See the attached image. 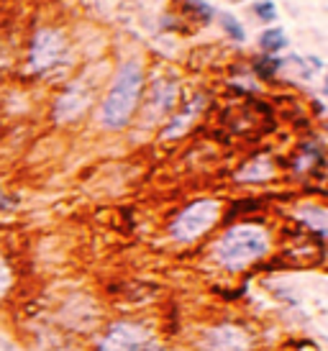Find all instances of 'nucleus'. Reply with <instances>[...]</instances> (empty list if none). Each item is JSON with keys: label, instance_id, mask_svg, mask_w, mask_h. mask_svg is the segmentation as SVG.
<instances>
[{"label": "nucleus", "instance_id": "14", "mask_svg": "<svg viewBox=\"0 0 328 351\" xmlns=\"http://www.w3.org/2000/svg\"><path fill=\"white\" fill-rule=\"evenodd\" d=\"M10 287H13V272H10L5 256L0 254V300L10 293Z\"/></svg>", "mask_w": 328, "mask_h": 351}, {"label": "nucleus", "instance_id": "1", "mask_svg": "<svg viewBox=\"0 0 328 351\" xmlns=\"http://www.w3.org/2000/svg\"><path fill=\"white\" fill-rule=\"evenodd\" d=\"M267 252H270V236L257 223L233 226L213 246L215 262L226 267L229 272H239L244 267H251L257 259L267 256Z\"/></svg>", "mask_w": 328, "mask_h": 351}, {"label": "nucleus", "instance_id": "18", "mask_svg": "<svg viewBox=\"0 0 328 351\" xmlns=\"http://www.w3.org/2000/svg\"><path fill=\"white\" fill-rule=\"evenodd\" d=\"M0 349H5V351H13V346H10V343L5 341V339H3V336H0Z\"/></svg>", "mask_w": 328, "mask_h": 351}, {"label": "nucleus", "instance_id": "15", "mask_svg": "<svg viewBox=\"0 0 328 351\" xmlns=\"http://www.w3.org/2000/svg\"><path fill=\"white\" fill-rule=\"evenodd\" d=\"M254 13H257L261 21L277 19V8H274V3H272V0H261V3H257V5H254Z\"/></svg>", "mask_w": 328, "mask_h": 351}, {"label": "nucleus", "instance_id": "11", "mask_svg": "<svg viewBox=\"0 0 328 351\" xmlns=\"http://www.w3.org/2000/svg\"><path fill=\"white\" fill-rule=\"evenodd\" d=\"M259 44H261V49L272 57L274 51H282L288 47V36H285V31H280V29H267L261 34Z\"/></svg>", "mask_w": 328, "mask_h": 351}, {"label": "nucleus", "instance_id": "9", "mask_svg": "<svg viewBox=\"0 0 328 351\" xmlns=\"http://www.w3.org/2000/svg\"><path fill=\"white\" fill-rule=\"evenodd\" d=\"M274 175V167L267 156H257V159H251L249 165L244 167L242 172H239V180H246V182H261V180H270Z\"/></svg>", "mask_w": 328, "mask_h": 351}, {"label": "nucleus", "instance_id": "4", "mask_svg": "<svg viewBox=\"0 0 328 351\" xmlns=\"http://www.w3.org/2000/svg\"><path fill=\"white\" fill-rule=\"evenodd\" d=\"M152 341V333L146 326L136 321H116L100 333L95 351H139Z\"/></svg>", "mask_w": 328, "mask_h": 351}, {"label": "nucleus", "instance_id": "13", "mask_svg": "<svg viewBox=\"0 0 328 351\" xmlns=\"http://www.w3.org/2000/svg\"><path fill=\"white\" fill-rule=\"evenodd\" d=\"M277 67H280V62H277L274 57H270V54H264L261 59L254 62V69H257L259 77H272V75L277 72Z\"/></svg>", "mask_w": 328, "mask_h": 351}, {"label": "nucleus", "instance_id": "8", "mask_svg": "<svg viewBox=\"0 0 328 351\" xmlns=\"http://www.w3.org/2000/svg\"><path fill=\"white\" fill-rule=\"evenodd\" d=\"M174 100H177V85L169 82V80H159L154 88H152V95H149L152 113H154V116L169 113L174 108Z\"/></svg>", "mask_w": 328, "mask_h": 351}, {"label": "nucleus", "instance_id": "12", "mask_svg": "<svg viewBox=\"0 0 328 351\" xmlns=\"http://www.w3.org/2000/svg\"><path fill=\"white\" fill-rule=\"evenodd\" d=\"M221 23H223V29H226V34H229V36H231L233 41H244V39H246V34H244L242 23L233 19L231 13H223V16H221Z\"/></svg>", "mask_w": 328, "mask_h": 351}, {"label": "nucleus", "instance_id": "7", "mask_svg": "<svg viewBox=\"0 0 328 351\" xmlns=\"http://www.w3.org/2000/svg\"><path fill=\"white\" fill-rule=\"evenodd\" d=\"M90 88H87L82 80H78V82H72L62 95H59L57 106H54V118L57 121H75V118H80L82 113L87 110V106H90Z\"/></svg>", "mask_w": 328, "mask_h": 351}, {"label": "nucleus", "instance_id": "2", "mask_svg": "<svg viewBox=\"0 0 328 351\" xmlns=\"http://www.w3.org/2000/svg\"><path fill=\"white\" fill-rule=\"evenodd\" d=\"M141 88H144V69L139 62H126L118 69L113 85L108 90L103 108H100V121L110 131L128 126V121L134 118L136 106L141 100Z\"/></svg>", "mask_w": 328, "mask_h": 351}, {"label": "nucleus", "instance_id": "10", "mask_svg": "<svg viewBox=\"0 0 328 351\" xmlns=\"http://www.w3.org/2000/svg\"><path fill=\"white\" fill-rule=\"evenodd\" d=\"M203 103H205V98H203V95H198V98H195L193 103L187 106V110H185L183 116L172 118V123L164 128V136H169V138H172V136H180L185 128L190 126V121H193V118L198 116V110H200V106H203Z\"/></svg>", "mask_w": 328, "mask_h": 351}, {"label": "nucleus", "instance_id": "5", "mask_svg": "<svg viewBox=\"0 0 328 351\" xmlns=\"http://www.w3.org/2000/svg\"><path fill=\"white\" fill-rule=\"evenodd\" d=\"M200 351H251V336L239 323H218L200 333Z\"/></svg>", "mask_w": 328, "mask_h": 351}, {"label": "nucleus", "instance_id": "17", "mask_svg": "<svg viewBox=\"0 0 328 351\" xmlns=\"http://www.w3.org/2000/svg\"><path fill=\"white\" fill-rule=\"evenodd\" d=\"M139 351H167V349H164L162 343H156V341H149V343H146V346H141V349H139Z\"/></svg>", "mask_w": 328, "mask_h": 351}, {"label": "nucleus", "instance_id": "16", "mask_svg": "<svg viewBox=\"0 0 328 351\" xmlns=\"http://www.w3.org/2000/svg\"><path fill=\"white\" fill-rule=\"evenodd\" d=\"M16 205H19V200H16V197H8L3 193V187H0V210H13Z\"/></svg>", "mask_w": 328, "mask_h": 351}, {"label": "nucleus", "instance_id": "3", "mask_svg": "<svg viewBox=\"0 0 328 351\" xmlns=\"http://www.w3.org/2000/svg\"><path fill=\"white\" fill-rule=\"evenodd\" d=\"M221 215V205L218 200H195L193 205H187L183 213L174 218V223L169 226V234L174 241L180 244H190L195 239H200L203 234H208L215 221Z\"/></svg>", "mask_w": 328, "mask_h": 351}, {"label": "nucleus", "instance_id": "6", "mask_svg": "<svg viewBox=\"0 0 328 351\" xmlns=\"http://www.w3.org/2000/svg\"><path fill=\"white\" fill-rule=\"evenodd\" d=\"M65 49H67V44H65V36L59 31L41 29L31 44V69L39 75L54 69L65 57Z\"/></svg>", "mask_w": 328, "mask_h": 351}]
</instances>
